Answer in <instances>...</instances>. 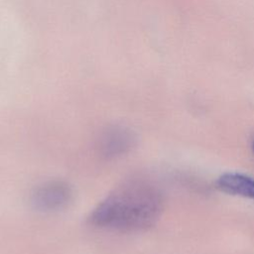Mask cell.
I'll use <instances>...</instances> for the list:
<instances>
[{"instance_id":"cell-4","label":"cell","mask_w":254,"mask_h":254,"mask_svg":"<svg viewBox=\"0 0 254 254\" xmlns=\"http://www.w3.org/2000/svg\"><path fill=\"white\" fill-rule=\"evenodd\" d=\"M216 187L228 194L254 199V179L248 176L239 173H225L217 179Z\"/></svg>"},{"instance_id":"cell-1","label":"cell","mask_w":254,"mask_h":254,"mask_svg":"<svg viewBox=\"0 0 254 254\" xmlns=\"http://www.w3.org/2000/svg\"><path fill=\"white\" fill-rule=\"evenodd\" d=\"M161 191L145 181H130L106 195L90 212L96 227L134 232L153 226L163 211Z\"/></svg>"},{"instance_id":"cell-5","label":"cell","mask_w":254,"mask_h":254,"mask_svg":"<svg viewBox=\"0 0 254 254\" xmlns=\"http://www.w3.org/2000/svg\"><path fill=\"white\" fill-rule=\"evenodd\" d=\"M252 149H253V152H254V139L252 141Z\"/></svg>"},{"instance_id":"cell-3","label":"cell","mask_w":254,"mask_h":254,"mask_svg":"<svg viewBox=\"0 0 254 254\" xmlns=\"http://www.w3.org/2000/svg\"><path fill=\"white\" fill-rule=\"evenodd\" d=\"M136 144L132 130L124 126H112L105 129L97 141L99 154L106 159H114L127 154Z\"/></svg>"},{"instance_id":"cell-2","label":"cell","mask_w":254,"mask_h":254,"mask_svg":"<svg viewBox=\"0 0 254 254\" xmlns=\"http://www.w3.org/2000/svg\"><path fill=\"white\" fill-rule=\"evenodd\" d=\"M72 196V188L66 182L54 180L38 186L32 192L31 201L35 208L51 212L66 207Z\"/></svg>"}]
</instances>
